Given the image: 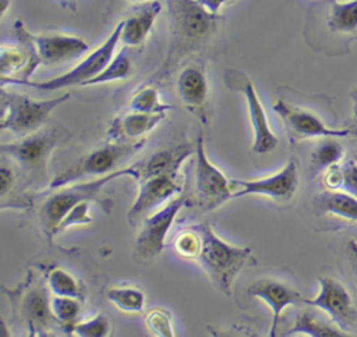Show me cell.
Segmentation results:
<instances>
[{"instance_id":"cell-1","label":"cell","mask_w":357,"mask_h":337,"mask_svg":"<svg viewBox=\"0 0 357 337\" xmlns=\"http://www.w3.org/2000/svg\"><path fill=\"white\" fill-rule=\"evenodd\" d=\"M172 42L159 74H167L181 54L199 46L216 28L219 15L209 13L197 0H167Z\"/></svg>"},{"instance_id":"cell-2","label":"cell","mask_w":357,"mask_h":337,"mask_svg":"<svg viewBox=\"0 0 357 337\" xmlns=\"http://www.w3.org/2000/svg\"><path fill=\"white\" fill-rule=\"evenodd\" d=\"M192 227L201 237V251L197 260L215 287L225 295H230L240 272L250 262L255 263L251 249L223 241L208 223L194 224Z\"/></svg>"},{"instance_id":"cell-3","label":"cell","mask_w":357,"mask_h":337,"mask_svg":"<svg viewBox=\"0 0 357 337\" xmlns=\"http://www.w3.org/2000/svg\"><path fill=\"white\" fill-rule=\"evenodd\" d=\"M121 175L132 177L134 175L132 166L119 168L114 173H110L103 177H98L92 181H85V182L71 184L67 187L57 188L54 194H52L45 199V202L39 209V221H40V226L43 227L46 237L50 240L54 235H57V230L61 220L67 216V213L73 207H75L81 202L95 201L100 203L106 209V212H109L113 203L106 198L102 199L99 195L105 188V185H107L109 182H112L113 180Z\"/></svg>"},{"instance_id":"cell-4","label":"cell","mask_w":357,"mask_h":337,"mask_svg":"<svg viewBox=\"0 0 357 337\" xmlns=\"http://www.w3.org/2000/svg\"><path fill=\"white\" fill-rule=\"evenodd\" d=\"M71 134L61 127L40 128L20 141L1 143L0 150L4 157H10L29 182L40 184L46 178L47 162L52 152Z\"/></svg>"},{"instance_id":"cell-5","label":"cell","mask_w":357,"mask_h":337,"mask_svg":"<svg viewBox=\"0 0 357 337\" xmlns=\"http://www.w3.org/2000/svg\"><path fill=\"white\" fill-rule=\"evenodd\" d=\"M14 316L22 322L28 330H33L39 337H46L50 329L57 323L52 311V297L47 283L39 279L35 273H28L26 279L18 288L8 291Z\"/></svg>"},{"instance_id":"cell-6","label":"cell","mask_w":357,"mask_h":337,"mask_svg":"<svg viewBox=\"0 0 357 337\" xmlns=\"http://www.w3.org/2000/svg\"><path fill=\"white\" fill-rule=\"evenodd\" d=\"M1 120L0 128L8 130L17 136H26L40 130L47 121L50 113L70 99V93L59 97L35 100L26 95L6 91L1 86Z\"/></svg>"},{"instance_id":"cell-7","label":"cell","mask_w":357,"mask_h":337,"mask_svg":"<svg viewBox=\"0 0 357 337\" xmlns=\"http://www.w3.org/2000/svg\"><path fill=\"white\" fill-rule=\"evenodd\" d=\"M145 139L139 141H128V142H107L100 148H96L82 156L74 166L67 168L66 171L56 175L49 188L57 189L61 187H67L75 184V181L82 180L85 177H103L110 173L117 171L116 167L135 155L145 146Z\"/></svg>"},{"instance_id":"cell-8","label":"cell","mask_w":357,"mask_h":337,"mask_svg":"<svg viewBox=\"0 0 357 337\" xmlns=\"http://www.w3.org/2000/svg\"><path fill=\"white\" fill-rule=\"evenodd\" d=\"M121 29H123V21H120L114 29L110 32L107 39L92 53H89L84 60H81L75 67H73L70 71L54 77L47 81H40V82H24L21 85L24 86H32L40 91H59L67 86L73 85H84L86 81L95 78L99 75L105 67L112 61L114 57V50L117 43L120 42L121 36Z\"/></svg>"},{"instance_id":"cell-9","label":"cell","mask_w":357,"mask_h":337,"mask_svg":"<svg viewBox=\"0 0 357 337\" xmlns=\"http://www.w3.org/2000/svg\"><path fill=\"white\" fill-rule=\"evenodd\" d=\"M187 203V195H177L160 209L142 219L141 230L134 244V252L138 259L152 260L163 251L166 234L170 230L180 209Z\"/></svg>"},{"instance_id":"cell-10","label":"cell","mask_w":357,"mask_h":337,"mask_svg":"<svg viewBox=\"0 0 357 337\" xmlns=\"http://www.w3.org/2000/svg\"><path fill=\"white\" fill-rule=\"evenodd\" d=\"M195 196L197 203L206 210L215 209L225 203L227 199L233 198L231 180L209 162L205 148L202 134H198L195 142Z\"/></svg>"},{"instance_id":"cell-11","label":"cell","mask_w":357,"mask_h":337,"mask_svg":"<svg viewBox=\"0 0 357 337\" xmlns=\"http://www.w3.org/2000/svg\"><path fill=\"white\" fill-rule=\"evenodd\" d=\"M138 195L127 213L128 223L137 226L146 214L156 210V207L167 203L169 199L176 198L183 191V178L180 173L160 174L138 181Z\"/></svg>"},{"instance_id":"cell-12","label":"cell","mask_w":357,"mask_h":337,"mask_svg":"<svg viewBox=\"0 0 357 337\" xmlns=\"http://www.w3.org/2000/svg\"><path fill=\"white\" fill-rule=\"evenodd\" d=\"M233 198L244 195H264L278 202H287L293 198L298 185L297 163L290 159L284 167L272 175L257 180H231Z\"/></svg>"},{"instance_id":"cell-13","label":"cell","mask_w":357,"mask_h":337,"mask_svg":"<svg viewBox=\"0 0 357 337\" xmlns=\"http://www.w3.org/2000/svg\"><path fill=\"white\" fill-rule=\"evenodd\" d=\"M319 287L317 297L304 298L303 304L322 309L343 330L351 327L356 320V311L346 287L332 277H319Z\"/></svg>"},{"instance_id":"cell-14","label":"cell","mask_w":357,"mask_h":337,"mask_svg":"<svg viewBox=\"0 0 357 337\" xmlns=\"http://www.w3.org/2000/svg\"><path fill=\"white\" fill-rule=\"evenodd\" d=\"M25 35L33 45L40 63L46 65L59 64L77 58L82 53L89 50V45L78 36L64 33L33 35L26 28Z\"/></svg>"},{"instance_id":"cell-15","label":"cell","mask_w":357,"mask_h":337,"mask_svg":"<svg viewBox=\"0 0 357 337\" xmlns=\"http://www.w3.org/2000/svg\"><path fill=\"white\" fill-rule=\"evenodd\" d=\"M273 110L280 116L287 130L297 138H314V136L343 138L350 134V130H346V128H342V130L329 128L322 123V120H319L311 111L290 106L283 100H278L273 104Z\"/></svg>"},{"instance_id":"cell-16","label":"cell","mask_w":357,"mask_h":337,"mask_svg":"<svg viewBox=\"0 0 357 337\" xmlns=\"http://www.w3.org/2000/svg\"><path fill=\"white\" fill-rule=\"evenodd\" d=\"M247 294L250 297L261 298L271 308L273 320H272L269 336H278L279 319L284 308L304 302V298L298 291L293 290L284 283H280L273 279H266V277L254 280L248 285Z\"/></svg>"},{"instance_id":"cell-17","label":"cell","mask_w":357,"mask_h":337,"mask_svg":"<svg viewBox=\"0 0 357 337\" xmlns=\"http://www.w3.org/2000/svg\"><path fill=\"white\" fill-rule=\"evenodd\" d=\"M177 92L184 106L204 123H206V100L209 86L204 68L195 64L184 67L177 78Z\"/></svg>"},{"instance_id":"cell-18","label":"cell","mask_w":357,"mask_h":337,"mask_svg":"<svg viewBox=\"0 0 357 337\" xmlns=\"http://www.w3.org/2000/svg\"><path fill=\"white\" fill-rule=\"evenodd\" d=\"M192 152H195V149L192 150L191 145L188 143H181L169 149H160L146 159L131 164L134 170L132 178L141 181L153 175L180 173L181 164L192 155Z\"/></svg>"},{"instance_id":"cell-19","label":"cell","mask_w":357,"mask_h":337,"mask_svg":"<svg viewBox=\"0 0 357 337\" xmlns=\"http://www.w3.org/2000/svg\"><path fill=\"white\" fill-rule=\"evenodd\" d=\"M240 89L243 91L248 106V114L252 127V150L258 155L269 153L278 146L279 141L268 123L265 109L254 89L252 82L248 78H245Z\"/></svg>"},{"instance_id":"cell-20","label":"cell","mask_w":357,"mask_h":337,"mask_svg":"<svg viewBox=\"0 0 357 337\" xmlns=\"http://www.w3.org/2000/svg\"><path fill=\"white\" fill-rule=\"evenodd\" d=\"M165 117L166 113H126L110 123L106 134L112 142L139 141L144 139L142 136L151 132Z\"/></svg>"},{"instance_id":"cell-21","label":"cell","mask_w":357,"mask_h":337,"mask_svg":"<svg viewBox=\"0 0 357 337\" xmlns=\"http://www.w3.org/2000/svg\"><path fill=\"white\" fill-rule=\"evenodd\" d=\"M160 11L162 4L158 0H149L134 7L128 17L123 19L120 42L131 47L142 45L152 31L155 19Z\"/></svg>"},{"instance_id":"cell-22","label":"cell","mask_w":357,"mask_h":337,"mask_svg":"<svg viewBox=\"0 0 357 337\" xmlns=\"http://www.w3.org/2000/svg\"><path fill=\"white\" fill-rule=\"evenodd\" d=\"M291 334H305L308 337H353L339 326L326 322L311 311H303L297 315L284 336Z\"/></svg>"},{"instance_id":"cell-23","label":"cell","mask_w":357,"mask_h":337,"mask_svg":"<svg viewBox=\"0 0 357 337\" xmlns=\"http://www.w3.org/2000/svg\"><path fill=\"white\" fill-rule=\"evenodd\" d=\"M314 205L321 214L332 213L357 221V198L344 191L328 189L315 198Z\"/></svg>"},{"instance_id":"cell-24","label":"cell","mask_w":357,"mask_h":337,"mask_svg":"<svg viewBox=\"0 0 357 337\" xmlns=\"http://www.w3.org/2000/svg\"><path fill=\"white\" fill-rule=\"evenodd\" d=\"M45 280L53 295L71 297L77 299L82 298V288L78 280L71 273L59 266L49 267L45 273Z\"/></svg>"},{"instance_id":"cell-25","label":"cell","mask_w":357,"mask_h":337,"mask_svg":"<svg viewBox=\"0 0 357 337\" xmlns=\"http://www.w3.org/2000/svg\"><path fill=\"white\" fill-rule=\"evenodd\" d=\"M328 26L333 32H351L357 28V0L333 1Z\"/></svg>"},{"instance_id":"cell-26","label":"cell","mask_w":357,"mask_h":337,"mask_svg":"<svg viewBox=\"0 0 357 337\" xmlns=\"http://www.w3.org/2000/svg\"><path fill=\"white\" fill-rule=\"evenodd\" d=\"M130 74H131V60L128 57L127 49L124 47L114 54L112 61L105 67V70L99 75L86 81L82 86H93V85H102V84H107L119 79H126Z\"/></svg>"},{"instance_id":"cell-27","label":"cell","mask_w":357,"mask_h":337,"mask_svg":"<svg viewBox=\"0 0 357 337\" xmlns=\"http://www.w3.org/2000/svg\"><path fill=\"white\" fill-rule=\"evenodd\" d=\"M106 297L124 312H141L145 306V295L135 287H112L106 291Z\"/></svg>"},{"instance_id":"cell-28","label":"cell","mask_w":357,"mask_h":337,"mask_svg":"<svg viewBox=\"0 0 357 337\" xmlns=\"http://www.w3.org/2000/svg\"><path fill=\"white\" fill-rule=\"evenodd\" d=\"M131 111L139 113H166L173 109V106L160 102L158 89L155 86L139 88L130 100Z\"/></svg>"},{"instance_id":"cell-29","label":"cell","mask_w":357,"mask_h":337,"mask_svg":"<svg viewBox=\"0 0 357 337\" xmlns=\"http://www.w3.org/2000/svg\"><path fill=\"white\" fill-rule=\"evenodd\" d=\"M343 156V148L339 142L332 138H328L319 142L311 153V164L315 171L329 168L331 166L337 164Z\"/></svg>"},{"instance_id":"cell-30","label":"cell","mask_w":357,"mask_h":337,"mask_svg":"<svg viewBox=\"0 0 357 337\" xmlns=\"http://www.w3.org/2000/svg\"><path fill=\"white\" fill-rule=\"evenodd\" d=\"M68 327V331L77 337H110L112 334V323L103 313L84 322L73 323Z\"/></svg>"},{"instance_id":"cell-31","label":"cell","mask_w":357,"mask_h":337,"mask_svg":"<svg viewBox=\"0 0 357 337\" xmlns=\"http://www.w3.org/2000/svg\"><path fill=\"white\" fill-rule=\"evenodd\" d=\"M145 323L155 337H176L172 315L163 308H155L145 315Z\"/></svg>"},{"instance_id":"cell-32","label":"cell","mask_w":357,"mask_h":337,"mask_svg":"<svg viewBox=\"0 0 357 337\" xmlns=\"http://www.w3.org/2000/svg\"><path fill=\"white\" fill-rule=\"evenodd\" d=\"M79 301L77 298L71 297H60V295H53L52 297V311L56 318V320L61 324H68L71 326L75 323L74 320L77 319L79 313Z\"/></svg>"},{"instance_id":"cell-33","label":"cell","mask_w":357,"mask_h":337,"mask_svg":"<svg viewBox=\"0 0 357 337\" xmlns=\"http://www.w3.org/2000/svg\"><path fill=\"white\" fill-rule=\"evenodd\" d=\"M174 248L177 253L181 255L183 258L197 259L201 251V237L191 226L190 228L183 230L181 233L177 234L174 240Z\"/></svg>"},{"instance_id":"cell-34","label":"cell","mask_w":357,"mask_h":337,"mask_svg":"<svg viewBox=\"0 0 357 337\" xmlns=\"http://www.w3.org/2000/svg\"><path fill=\"white\" fill-rule=\"evenodd\" d=\"M89 203L91 202H81L79 205H77L75 207H73L67 216L61 220L57 234H60L61 231H64L66 228L71 227V226H79V224H86L92 221V217L89 216Z\"/></svg>"},{"instance_id":"cell-35","label":"cell","mask_w":357,"mask_h":337,"mask_svg":"<svg viewBox=\"0 0 357 337\" xmlns=\"http://www.w3.org/2000/svg\"><path fill=\"white\" fill-rule=\"evenodd\" d=\"M211 337H259L251 329L244 326H208Z\"/></svg>"},{"instance_id":"cell-36","label":"cell","mask_w":357,"mask_h":337,"mask_svg":"<svg viewBox=\"0 0 357 337\" xmlns=\"http://www.w3.org/2000/svg\"><path fill=\"white\" fill-rule=\"evenodd\" d=\"M343 184L342 189L357 198V163L354 160H347L342 164Z\"/></svg>"},{"instance_id":"cell-37","label":"cell","mask_w":357,"mask_h":337,"mask_svg":"<svg viewBox=\"0 0 357 337\" xmlns=\"http://www.w3.org/2000/svg\"><path fill=\"white\" fill-rule=\"evenodd\" d=\"M14 182H15L14 167L11 164H8L6 160H3L1 166H0V196H1V202L6 201L8 194H11Z\"/></svg>"},{"instance_id":"cell-38","label":"cell","mask_w":357,"mask_h":337,"mask_svg":"<svg viewBox=\"0 0 357 337\" xmlns=\"http://www.w3.org/2000/svg\"><path fill=\"white\" fill-rule=\"evenodd\" d=\"M342 184H343L342 166H339V164L331 166L326 170V174H325V185L328 187V189H333L335 191V189L342 188Z\"/></svg>"},{"instance_id":"cell-39","label":"cell","mask_w":357,"mask_h":337,"mask_svg":"<svg viewBox=\"0 0 357 337\" xmlns=\"http://www.w3.org/2000/svg\"><path fill=\"white\" fill-rule=\"evenodd\" d=\"M199 4H202L209 13L216 14L219 11V8L229 0H197Z\"/></svg>"},{"instance_id":"cell-40","label":"cell","mask_w":357,"mask_h":337,"mask_svg":"<svg viewBox=\"0 0 357 337\" xmlns=\"http://www.w3.org/2000/svg\"><path fill=\"white\" fill-rule=\"evenodd\" d=\"M349 252H350V258L353 259V263H354V267L357 270V242L354 240H351L349 242Z\"/></svg>"},{"instance_id":"cell-41","label":"cell","mask_w":357,"mask_h":337,"mask_svg":"<svg viewBox=\"0 0 357 337\" xmlns=\"http://www.w3.org/2000/svg\"><path fill=\"white\" fill-rule=\"evenodd\" d=\"M1 1V6H0V17L3 18L6 15V11L8 10V6H10V0H0Z\"/></svg>"},{"instance_id":"cell-42","label":"cell","mask_w":357,"mask_h":337,"mask_svg":"<svg viewBox=\"0 0 357 337\" xmlns=\"http://www.w3.org/2000/svg\"><path fill=\"white\" fill-rule=\"evenodd\" d=\"M1 337H11V333H10V330H8V327H7L4 320L1 322Z\"/></svg>"},{"instance_id":"cell-43","label":"cell","mask_w":357,"mask_h":337,"mask_svg":"<svg viewBox=\"0 0 357 337\" xmlns=\"http://www.w3.org/2000/svg\"><path fill=\"white\" fill-rule=\"evenodd\" d=\"M26 337H39L33 330H28V336Z\"/></svg>"},{"instance_id":"cell-44","label":"cell","mask_w":357,"mask_h":337,"mask_svg":"<svg viewBox=\"0 0 357 337\" xmlns=\"http://www.w3.org/2000/svg\"><path fill=\"white\" fill-rule=\"evenodd\" d=\"M131 1H149V0H131Z\"/></svg>"},{"instance_id":"cell-45","label":"cell","mask_w":357,"mask_h":337,"mask_svg":"<svg viewBox=\"0 0 357 337\" xmlns=\"http://www.w3.org/2000/svg\"><path fill=\"white\" fill-rule=\"evenodd\" d=\"M297 337H308V336H305V334H298Z\"/></svg>"}]
</instances>
